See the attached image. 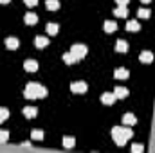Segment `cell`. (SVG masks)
<instances>
[{
  "instance_id": "6da1fadb",
  "label": "cell",
  "mask_w": 155,
  "mask_h": 153,
  "mask_svg": "<svg viewBox=\"0 0 155 153\" xmlns=\"http://www.w3.org/2000/svg\"><path fill=\"white\" fill-rule=\"evenodd\" d=\"M24 96H25L27 99H35V97H45V96H47V90H45V86H41V85L29 83V85L25 86V92H24Z\"/></svg>"
},
{
  "instance_id": "7a4b0ae2",
  "label": "cell",
  "mask_w": 155,
  "mask_h": 153,
  "mask_svg": "<svg viewBox=\"0 0 155 153\" xmlns=\"http://www.w3.org/2000/svg\"><path fill=\"white\" fill-rule=\"evenodd\" d=\"M112 137H114V142H116L117 146L126 144V139L123 137V130H121V126H114V128H112Z\"/></svg>"
},
{
  "instance_id": "3957f363",
  "label": "cell",
  "mask_w": 155,
  "mask_h": 153,
  "mask_svg": "<svg viewBox=\"0 0 155 153\" xmlns=\"http://www.w3.org/2000/svg\"><path fill=\"white\" fill-rule=\"evenodd\" d=\"M71 52L76 56L78 60H81V58L87 56V45H83V43H76V45L71 47Z\"/></svg>"
},
{
  "instance_id": "277c9868",
  "label": "cell",
  "mask_w": 155,
  "mask_h": 153,
  "mask_svg": "<svg viewBox=\"0 0 155 153\" xmlns=\"http://www.w3.org/2000/svg\"><path fill=\"white\" fill-rule=\"evenodd\" d=\"M87 88H88V86H87L85 81H74V83L71 85V90H72L74 94H85Z\"/></svg>"
},
{
  "instance_id": "5b68a950",
  "label": "cell",
  "mask_w": 155,
  "mask_h": 153,
  "mask_svg": "<svg viewBox=\"0 0 155 153\" xmlns=\"http://www.w3.org/2000/svg\"><path fill=\"white\" fill-rule=\"evenodd\" d=\"M116 99H117V97H116V94H114V92H105V94L101 96V103H103V105H112Z\"/></svg>"
},
{
  "instance_id": "8992f818",
  "label": "cell",
  "mask_w": 155,
  "mask_h": 153,
  "mask_svg": "<svg viewBox=\"0 0 155 153\" xmlns=\"http://www.w3.org/2000/svg\"><path fill=\"white\" fill-rule=\"evenodd\" d=\"M24 69H25L27 72H36V70H38V61H35V60H27V61L24 63Z\"/></svg>"
},
{
  "instance_id": "52a82bcc",
  "label": "cell",
  "mask_w": 155,
  "mask_h": 153,
  "mask_svg": "<svg viewBox=\"0 0 155 153\" xmlns=\"http://www.w3.org/2000/svg\"><path fill=\"white\" fill-rule=\"evenodd\" d=\"M139 60H141L143 63H152V61H153V54H152L150 50H143L141 56H139Z\"/></svg>"
},
{
  "instance_id": "ba28073f",
  "label": "cell",
  "mask_w": 155,
  "mask_h": 153,
  "mask_svg": "<svg viewBox=\"0 0 155 153\" xmlns=\"http://www.w3.org/2000/svg\"><path fill=\"white\" fill-rule=\"evenodd\" d=\"M5 47H7V49H11V50H15V49L18 47V38H15V36L5 38Z\"/></svg>"
},
{
  "instance_id": "9c48e42d",
  "label": "cell",
  "mask_w": 155,
  "mask_h": 153,
  "mask_svg": "<svg viewBox=\"0 0 155 153\" xmlns=\"http://www.w3.org/2000/svg\"><path fill=\"white\" fill-rule=\"evenodd\" d=\"M36 114H38V110H36L35 106H25V108H24V115H25L27 119H33V117H36Z\"/></svg>"
},
{
  "instance_id": "30bf717a",
  "label": "cell",
  "mask_w": 155,
  "mask_h": 153,
  "mask_svg": "<svg viewBox=\"0 0 155 153\" xmlns=\"http://www.w3.org/2000/svg\"><path fill=\"white\" fill-rule=\"evenodd\" d=\"M135 115L134 114H124V117H123V124H126V126H132V124H135Z\"/></svg>"
},
{
  "instance_id": "8fae6325",
  "label": "cell",
  "mask_w": 155,
  "mask_h": 153,
  "mask_svg": "<svg viewBox=\"0 0 155 153\" xmlns=\"http://www.w3.org/2000/svg\"><path fill=\"white\" fill-rule=\"evenodd\" d=\"M24 20H25V24H27V25H35V24L38 22V16H36L35 13H27Z\"/></svg>"
},
{
  "instance_id": "7c38bea8",
  "label": "cell",
  "mask_w": 155,
  "mask_h": 153,
  "mask_svg": "<svg viewBox=\"0 0 155 153\" xmlns=\"http://www.w3.org/2000/svg\"><path fill=\"white\" fill-rule=\"evenodd\" d=\"M114 94H116V97H121V99H124V97L128 96V88H124V86H116Z\"/></svg>"
},
{
  "instance_id": "4fadbf2b",
  "label": "cell",
  "mask_w": 155,
  "mask_h": 153,
  "mask_svg": "<svg viewBox=\"0 0 155 153\" xmlns=\"http://www.w3.org/2000/svg\"><path fill=\"white\" fill-rule=\"evenodd\" d=\"M45 7L49 11H56V9H60V2L58 0H45Z\"/></svg>"
},
{
  "instance_id": "5bb4252c",
  "label": "cell",
  "mask_w": 155,
  "mask_h": 153,
  "mask_svg": "<svg viewBox=\"0 0 155 153\" xmlns=\"http://www.w3.org/2000/svg\"><path fill=\"white\" fill-rule=\"evenodd\" d=\"M114 15H116V16H121V18H124V16L128 15L126 5H117V9H114Z\"/></svg>"
},
{
  "instance_id": "9a60e30c",
  "label": "cell",
  "mask_w": 155,
  "mask_h": 153,
  "mask_svg": "<svg viewBox=\"0 0 155 153\" xmlns=\"http://www.w3.org/2000/svg\"><path fill=\"white\" fill-rule=\"evenodd\" d=\"M116 50H117V52H126V50H128V43H126L124 40H117Z\"/></svg>"
},
{
  "instance_id": "2e32d148",
  "label": "cell",
  "mask_w": 155,
  "mask_h": 153,
  "mask_svg": "<svg viewBox=\"0 0 155 153\" xmlns=\"http://www.w3.org/2000/svg\"><path fill=\"white\" fill-rule=\"evenodd\" d=\"M63 61H65L67 65H72L74 61H78V58L72 54V52H65V54H63Z\"/></svg>"
},
{
  "instance_id": "e0dca14e",
  "label": "cell",
  "mask_w": 155,
  "mask_h": 153,
  "mask_svg": "<svg viewBox=\"0 0 155 153\" xmlns=\"http://www.w3.org/2000/svg\"><path fill=\"white\" fill-rule=\"evenodd\" d=\"M103 27H105V31H107V33H114V31L117 29V24H116V22H112V20H107Z\"/></svg>"
},
{
  "instance_id": "ac0fdd59",
  "label": "cell",
  "mask_w": 155,
  "mask_h": 153,
  "mask_svg": "<svg viewBox=\"0 0 155 153\" xmlns=\"http://www.w3.org/2000/svg\"><path fill=\"white\" fill-rule=\"evenodd\" d=\"M35 43H36V47H38V49H43V47L49 43V38H45V36H36Z\"/></svg>"
},
{
  "instance_id": "d6986e66",
  "label": "cell",
  "mask_w": 155,
  "mask_h": 153,
  "mask_svg": "<svg viewBox=\"0 0 155 153\" xmlns=\"http://www.w3.org/2000/svg\"><path fill=\"white\" fill-rule=\"evenodd\" d=\"M126 29H128V31H139V29H141V24L135 22V20H130V22L126 24Z\"/></svg>"
},
{
  "instance_id": "ffe728a7",
  "label": "cell",
  "mask_w": 155,
  "mask_h": 153,
  "mask_svg": "<svg viewBox=\"0 0 155 153\" xmlns=\"http://www.w3.org/2000/svg\"><path fill=\"white\" fill-rule=\"evenodd\" d=\"M114 76H116L117 79H126V77H128V70H126V69H117L116 72H114Z\"/></svg>"
},
{
  "instance_id": "44dd1931",
  "label": "cell",
  "mask_w": 155,
  "mask_h": 153,
  "mask_svg": "<svg viewBox=\"0 0 155 153\" xmlns=\"http://www.w3.org/2000/svg\"><path fill=\"white\" fill-rule=\"evenodd\" d=\"M45 29H47V33H49V34H56L60 27H58V24H52V22H51V24H47V27H45Z\"/></svg>"
},
{
  "instance_id": "7402d4cb",
  "label": "cell",
  "mask_w": 155,
  "mask_h": 153,
  "mask_svg": "<svg viewBox=\"0 0 155 153\" xmlns=\"http://www.w3.org/2000/svg\"><path fill=\"white\" fill-rule=\"evenodd\" d=\"M31 139H33V141H41V139H43V132H41V130H33V132H31Z\"/></svg>"
},
{
  "instance_id": "603a6c76",
  "label": "cell",
  "mask_w": 155,
  "mask_h": 153,
  "mask_svg": "<svg viewBox=\"0 0 155 153\" xmlns=\"http://www.w3.org/2000/svg\"><path fill=\"white\" fill-rule=\"evenodd\" d=\"M61 142H63L65 148H72V146H74V137H63Z\"/></svg>"
},
{
  "instance_id": "cb8c5ba5",
  "label": "cell",
  "mask_w": 155,
  "mask_h": 153,
  "mask_svg": "<svg viewBox=\"0 0 155 153\" xmlns=\"http://www.w3.org/2000/svg\"><path fill=\"white\" fill-rule=\"evenodd\" d=\"M137 15H139V18H150V9H139L137 11Z\"/></svg>"
},
{
  "instance_id": "d4e9b609",
  "label": "cell",
  "mask_w": 155,
  "mask_h": 153,
  "mask_svg": "<svg viewBox=\"0 0 155 153\" xmlns=\"http://www.w3.org/2000/svg\"><path fill=\"white\" fill-rule=\"evenodd\" d=\"M121 130H123V137H124V139L128 141V139L132 137V130H130L128 126H126V128H121Z\"/></svg>"
},
{
  "instance_id": "484cf974",
  "label": "cell",
  "mask_w": 155,
  "mask_h": 153,
  "mask_svg": "<svg viewBox=\"0 0 155 153\" xmlns=\"http://www.w3.org/2000/svg\"><path fill=\"white\" fill-rule=\"evenodd\" d=\"M7 139H9V133L5 130H0V142H5Z\"/></svg>"
},
{
  "instance_id": "4316f807",
  "label": "cell",
  "mask_w": 155,
  "mask_h": 153,
  "mask_svg": "<svg viewBox=\"0 0 155 153\" xmlns=\"http://www.w3.org/2000/svg\"><path fill=\"white\" fill-rule=\"evenodd\" d=\"M143 150H144V148H143V144H134V146H132V151H134V153H141Z\"/></svg>"
},
{
  "instance_id": "83f0119b",
  "label": "cell",
  "mask_w": 155,
  "mask_h": 153,
  "mask_svg": "<svg viewBox=\"0 0 155 153\" xmlns=\"http://www.w3.org/2000/svg\"><path fill=\"white\" fill-rule=\"evenodd\" d=\"M0 117H2V119H7V117H9V110H7V108H0Z\"/></svg>"
},
{
  "instance_id": "f1b7e54d",
  "label": "cell",
  "mask_w": 155,
  "mask_h": 153,
  "mask_svg": "<svg viewBox=\"0 0 155 153\" xmlns=\"http://www.w3.org/2000/svg\"><path fill=\"white\" fill-rule=\"evenodd\" d=\"M25 2V5H29V7H35L36 4H38V0H24Z\"/></svg>"
},
{
  "instance_id": "f546056e",
  "label": "cell",
  "mask_w": 155,
  "mask_h": 153,
  "mask_svg": "<svg viewBox=\"0 0 155 153\" xmlns=\"http://www.w3.org/2000/svg\"><path fill=\"white\" fill-rule=\"evenodd\" d=\"M116 2H117V5H126L130 0H116Z\"/></svg>"
},
{
  "instance_id": "4dcf8cb0",
  "label": "cell",
  "mask_w": 155,
  "mask_h": 153,
  "mask_svg": "<svg viewBox=\"0 0 155 153\" xmlns=\"http://www.w3.org/2000/svg\"><path fill=\"white\" fill-rule=\"evenodd\" d=\"M7 2H11V0H0V4H7Z\"/></svg>"
},
{
  "instance_id": "1f68e13d",
  "label": "cell",
  "mask_w": 155,
  "mask_h": 153,
  "mask_svg": "<svg viewBox=\"0 0 155 153\" xmlns=\"http://www.w3.org/2000/svg\"><path fill=\"white\" fill-rule=\"evenodd\" d=\"M141 2H143V4H148V2H150V0H141Z\"/></svg>"
},
{
  "instance_id": "d6a6232c",
  "label": "cell",
  "mask_w": 155,
  "mask_h": 153,
  "mask_svg": "<svg viewBox=\"0 0 155 153\" xmlns=\"http://www.w3.org/2000/svg\"><path fill=\"white\" fill-rule=\"evenodd\" d=\"M2 121H4V119H2V117H0V122H2Z\"/></svg>"
}]
</instances>
